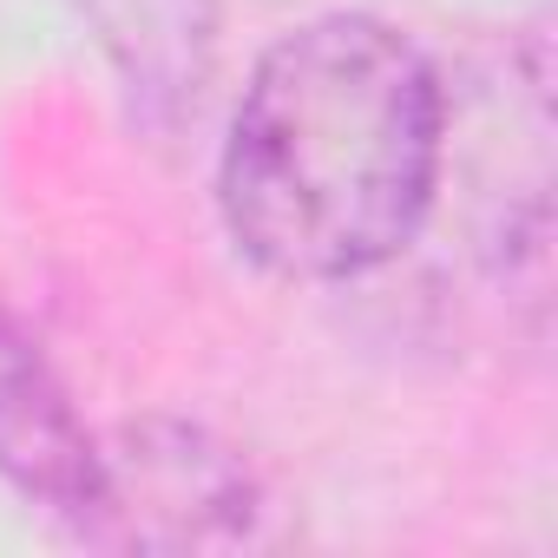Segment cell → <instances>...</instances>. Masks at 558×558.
<instances>
[{
  "label": "cell",
  "mask_w": 558,
  "mask_h": 558,
  "mask_svg": "<svg viewBox=\"0 0 558 558\" xmlns=\"http://www.w3.org/2000/svg\"><path fill=\"white\" fill-rule=\"evenodd\" d=\"M138 119L178 125L217 66V0H80Z\"/></svg>",
  "instance_id": "obj_3"
},
{
  "label": "cell",
  "mask_w": 558,
  "mask_h": 558,
  "mask_svg": "<svg viewBox=\"0 0 558 558\" xmlns=\"http://www.w3.org/2000/svg\"><path fill=\"white\" fill-rule=\"evenodd\" d=\"M256 512L243 453L184 421H138L99 440L73 519L112 551H230L256 538Z\"/></svg>",
  "instance_id": "obj_2"
},
{
  "label": "cell",
  "mask_w": 558,
  "mask_h": 558,
  "mask_svg": "<svg viewBox=\"0 0 558 558\" xmlns=\"http://www.w3.org/2000/svg\"><path fill=\"white\" fill-rule=\"evenodd\" d=\"M440 171V86L368 14L276 40L223 145V223L263 269L336 283L388 263L427 217Z\"/></svg>",
  "instance_id": "obj_1"
},
{
  "label": "cell",
  "mask_w": 558,
  "mask_h": 558,
  "mask_svg": "<svg viewBox=\"0 0 558 558\" xmlns=\"http://www.w3.org/2000/svg\"><path fill=\"white\" fill-rule=\"evenodd\" d=\"M93 453L99 440L80 427L47 355L0 316V473L60 512H80L93 486Z\"/></svg>",
  "instance_id": "obj_4"
}]
</instances>
